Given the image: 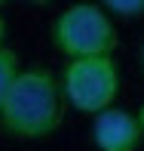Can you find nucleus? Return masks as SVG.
<instances>
[{
  "instance_id": "f257e3e1",
  "label": "nucleus",
  "mask_w": 144,
  "mask_h": 151,
  "mask_svg": "<svg viewBox=\"0 0 144 151\" xmlns=\"http://www.w3.org/2000/svg\"><path fill=\"white\" fill-rule=\"evenodd\" d=\"M61 117H65V99L58 77L37 65L22 68L0 108V127L12 139L40 142L61 127Z\"/></svg>"
},
{
  "instance_id": "f03ea898",
  "label": "nucleus",
  "mask_w": 144,
  "mask_h": 151,
  "mask_svg": "<svg viewBox=\"0 0 144 151\" xmlns=\"http://www.w3.org/2000/svg\"><path fill=\"white\" fill-rule=\"evenodd\" d=\"M52 43L67 62L113 56L116 25L101 3H71L52 22Z\"/></svg>"
},
{
  "instance_id": "7ed1b4c3",
  "label": "nucleus",
  "mask_w": 144,
  "mask_h": 151,
  "mask_svg": "<svg viewBox=\"0 0 144 151\" xmlns=\"http://www.w3.org/2000/svg\"><path fill=\"white\" fill-rule=\"evenodd\" d=\"M61 99L80 114H95L113 108L120 93V68L113 56L101 59H74L61 71Z\"/></svg>"
},
{
  "instance_id": "20e7f679",
  "label": "nucleus",
  "mask_w": 144,
  "mask_h": 151,
  "mask_svg": "<svg viewBox=\"0 0 144 151\" xmlns=\"http://www.w3.org/2000/svg\"><path fill=\"white\" fill-rule=\"evenodd\" d=\"M89 136H92V145L98 151H138L144 129L132 111L113 105L92 117Z\"/></svg>"
},
{
  "instance_id": "39448f33",
  "label": "nucleus",
  "mask_w": 144,
  "mask_h": 151,
  "mask_svg": "<svg viewBox=\"0 0 144 151\" xmlns=\"http://www.w3.org/2000/svg\"><path fill=\"white\" fill-rule=\"evenodd\" d=\"M18 71H22V62H18L16 50H9V46H0V108H3V102H6L9 86L16 83Z\"/></svg>"
},
{
  "instance_id": "423d86ee",
  "label": "nucleus",
  "mask_w": 144,
  "mask_h": 151,
  "mask_svg": "<svg viewBox=\"0 0 144 151\" xmlns=\"http://www.w3.org/2000/svg\"><path fill=\"white\" fill-rule=\"evenodd\" d=\"M107 9V16L116 19H141L144 16V0H107L101 3Z\"/></svg>"
},
{
  "instance_id": "0eeeda50",
  "label": "nucleus",
  "mask_w": 144,
  "mask_h": 151,
  "mask_svg": "<svg viewBox=\"0 0 144 151\" xmlns=\"http://www.w3.org/2000/svg\"><path fill=\"white\" fill-rule=\"evenodd\" d=\"M3 40H6V19H3V9H0V46H6Z\"/></svg>"
},
{
  "instance_id": "6e6552de",
  "label": "nucleus",
  "mask_w": 144,
  "mask_h": 151,
  "mask_svg": "<svg viewBox=\"0 0 144 151\" xmlns=\"http://www.w3.org/2000/svg\"><path fill=\"white\" fill-rule=\"evenodd\" d=\"M135 117H138V123H141V129H144V102H141V108L135 111Z\"/></svg>"
},
{
  "instance_id": "1a4fd4ad",
  "label": "nucleus",
  "mask_w": 144,
  "mask_h": 151,
  "mask_svg": "<svg viewBox=\"0 0 144 151\" xmlns=\"http://www.w3.org/2000/svg\"><path fill=\"white\" fill-rule=\"evenodd\" d=\"M141 71H144V46H141Z\"/></svg>"
}]
</instances>
